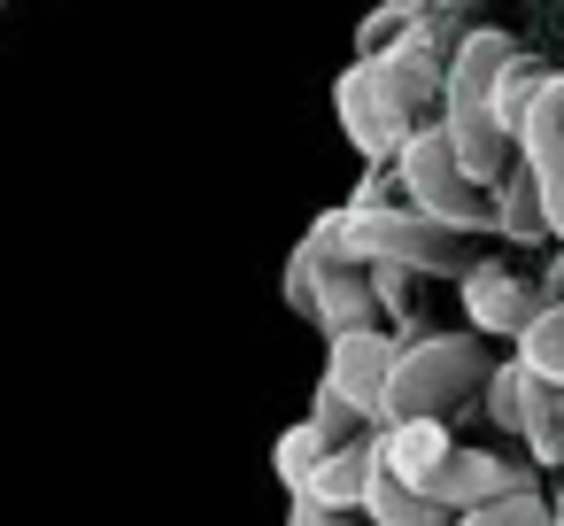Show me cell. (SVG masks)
I'll use <instances>...</instances> for the list:
<instances>
[{
	"label": "cell",
	"instance_id": "9",
	"mask_svg": "<svg viewBox=\"0 0 564 526\" xmlns=\"http://www.w3.org/2000/svg\"><path fill=\"white\" fill-rule=\"evenodd\" d=\"M379 441H387V472H394L402 487H425V495H433L441 464L456 457L448 418H387V426H379Z\"/></svg>",
	"mask_w": 564,
	"mask_h": 526
},
{
	"label": "cell",
	"instance_id": "8",
	"mask_svg": "<svg viewBox=\"0 0 564 526\" xmlns=\"http://www.w3.org/2000/svg\"><path fill=\"white\" fill-rule=\"evenodd\" d=\"M387 472V441H379V426L371 433H356V441H340L317 472H310V503H325V511H364V487Z\"/></svg>",
	"mask_w": 564,
	"mask_h": 526
},
{
	"label": "cell",
	"instance_id": "12",
	"mask_svg": "<svg viewBox=\"0 0 564 526\" xmlns=\"http://www.w3.org/2000/svg\"><path fill=\"white\" fill-rule=\"evenodd\" d=\"M495 233H502L510 248H549V240H556V233H549V202H541V186H533L525 163L495 186Z\"/></svg>",
	"mask_w": 564,
	"mask_h": 526
},
{
	"label": "cell",
	"instance_id": "5",
	"mask_svg": "<svg viewBox=\"0 0 564 526\" xmlns=\"http://www.w3.org/2000/svg\"><path fill=\"white\" fill-rule=\"evenodd\" d=\"M456 287H464V318H471V333H487V341H518V333L533 325V310L549 302L541 287H525V279L502 271V264H471Z\"/></svg>",
	"mask_w": 564,
	"mask_h": 526
},
{
	"label": "cell",
	"instance_id": "15",
	"mask_svg": "<svg viewBox=\"0 0 564 526\" xmlns=\"http://www.w3.org/2000/svg\"><path fill=\"white\" fill-rule=\"evenodd\" d=\"M541 86H549V63H533L525 47L502 63V78H495V117H502V132L518 140V125H525V109L541 101Z\"/></svg>",
	"mask_w": 564,
	"mask_h": 526
},
{
	"label": "cell",
	"instance_id": "17",
	"mask_svg": "<svg viewBox=\"0 0 564 526\" xmlns=\"http://www.w3.org/2000/svg\"><path fill=\"white\" fill-rule=\"evenodd\" d=\"M525 379H533V372H525L518 356H502V364L487 372V387H479V395H487V418H495L502 433H518V426H525Z\"/></svg>",
	"mask_w": 564,
	"mask_h": 526
},
{
	"label": "cell",
	"instance_id": "13",
	"mask_svg": "<svg viewBox=\"0 0 564 526\" xmlns=\"http://www.w3.org/2000/svg\"><path fill=\"white\" fill-rule=\"evenodd\" d=\"M525 372H533V364H525ZM518 433H525L533 464H564V387H556V379H541V372L525 379V426H518Z\"/></svg>",
	"mask_w": 564,
	"mask_h": 526
},
{
	"label": "cell",
	"instance_id": "22",
	"mask_svg": "<svg viewBox=\"0 0 564 526\" xmlns=\"http://www.w3.org/2000/svg\"><path fill=\"white\" fill-rule=\"evenodd\" d=\"M286 526H356V518H348V511H325V503H310V495H294Z\"/></svg>",
	"mask_w": 564,
	"mask_h": 526
},
{
	"label": "cell",
	"instance_id": "4",
	"mask_svg": "<svg viewBox=\"0 0 564 526\" xmlns=\"http://www.w3.org/2000/svg\"><path fill=\"white\" fill-rule=\"evenodd\" d=\"M394 356H402V341H394V333H379V325L340 333V341L325 348V387H333L348 410L387 418V379H394Z\"/></svg>",
	"mask_w": 564,
	"mask_h": 526
},
{
	"label": "cell",
	"instance_id": "20",
	"mask_svg": "<svg viewBox=\"0 0 564 526\" xmlns=\"http://www.w3.org/2000/svg\"><path fill=\"white\" fill-rule=\"evenodd\" d=\"M310 418H317L333 441H356V433H371V418H364V410H348V402H340L325 379H317V402H310Z\"/></svg>",
	"mask_w": 564,
	"mask_h": 526
},
{
	"label": "cell",
	"instance_id": "24",
	"mask_svg": "<svg viewBox=\"0 0 564 526\" xmlns=\"http://www.w3.org/2000/svg\"><path fill=\"white\" fill-rule=\"evenodd\" d=\"M394 9H441V0H394Z\"/></svg>",
	"mask_w": 564,
	"mask_h": 526
},
{
	"label": "cell",
	"instance_id": "27",
	"mask_svg": "<svg viewBox=\"0 0 564 526\" xmlns=\"http://www.w3.org/2000/svg\"><path fill=\"white\" fill-rule=\"evenodd\" d=\"M464 9H471V0H464Z\"/></svg>",
	"mask_w": 564,
	"mask_h": 526
},
{
	"label": "cell",
	"instance_id": "11",
	"mask_svg": "<svg viewBox=\"0 0 564 526\" xmlns=\"http://www.w3.org/2000/svg\"><path fill=\"white\" fill-rule=\"evenodd\" d=\"M310 318L325 325V341L379 325V287H371V271H364V264H333L325 287H317V310H310Z\"/></svg>",
	"mask_w": 564,
	"mask_h": 526
},
{
	"label": "cell",
	"instance_id": "19",
	"mask_svg": "<svg viewBox=\"0 0 564 526\" xmlns=\"http://www.w3.org/2000/svg\"><path fill=\"white\" fill-rule=\"evenodd\" d=\"M402 32H410V9H394V0H379V9H371V17L356 24V55L371 63V55H387V47H394Z\"/></svg>",
	"mask_w": 564,
	"mask_h": 526
},
{
	"label": "cell",
	"instance_id": "26",
	"mask_svg": "<svg viewBox=\"0 0 564 526\" xmlns=\"http://www.w3.org/2000/svg\"><path fill=\"white\" fill-rule=\"evenodd\" d=\"M0 9H9V0H0Z\"/></svg>",
	"mask_w": 564,
	"mask_h": 526
},
{
	"label": "cell",
	"instance_id": "6",
	"mask_svg": "<svg viewBox=\"0 0 564 526\" xmlns=\"http://www.w3.org/2000/svg\"><path fill=\"white\" fill-rule=\"evenodd\" d=\"M518 487H533V472L510 464V457H495V449H456V457L441 464V480H433V495H441L448 511H487V503H502V495H518Z\"/></svg>",
	"mask_w": 564,
	"mask_h": 526
},
{
	"label": "cell",
	"instance_id": "16",
	"mask_svg": "<svg viewBox=\"0 0 564 526\" xmlns=\"http://www.w3.org/2000/svg\"><path fill=\"white\" fill-rule=\"evenodd\" d=\"M518 364H533L541 379L564 387V302H541L533 310V325L518 333Z\"/></svg>",
	"mask_w": 564,
	"mask_h": 526
},
{
	"label": "cell",
	"instance_id": "10",
	"mask_svg": "<svg viewBox=\"0 0 564 526\" xmlns=\"http://www.w3.org/2000/svg\"><path fill=\"white\" fill-rule=\"evenodd\" d=\"M510 55H518V40H502V32H464V47H456V63H448V101H441V117H456V109H495V78H502Z\"/></svg>",
	"mask_w": 564,
	"mask_h": 526
},
{
	"label": "cell",
	"instance_id": "25",
	"mask_svg": "<svg viewBox=\"0 0 564 526\" xmlns=\"http://www.w3.org/2000/svg\"><path fill=\"white\" fill-rule=\"evenodd\" d=\"M556 526H564V480H556Z\"/></svg>",
	"mask_w": 564,
	"mask_h": 526
},
{
	"label": "cell",
	"instance_id": "18",
	"mask_svg": "<svg viewBox=\"0 0 564 526\" xmlns=\"http://www.w3.org/2000/svg\"><path fill=\"white\" fill-rule=\"evenodd\" d=\"M325 271H333V264H325L310 240H294V256H286V310H302V318H310V310H317V287H325Z\"/></svg>",
	"mask_w": 564,
	"mask_h": 526
},
{
	"label": "cell",
	"instance_id": "21",
	"mask_svg": "<svg viewBox=\"0 0 564 526\" xmlns=\"http://www.w3.org/2000/svg\"><path fill=\"white\" fill-rule=\"evenodd\" d=\"M487 526H556V503H541L533 487H518V495L487 503Z\"/></svg>",
	"mask_w": 564,
	"mask_h": 526
},
{
	"label": "cell",
	"instance_id": "3",
	"mask_svg": "<svg viewBox=\"0 0 564 526\" xmlns=\"http://www.w3.org/2000/svg\"><path fill=\"white\" fill-rule=\"evenodd\" d=\"M333 109H340V132H348V148H356L364 163H394L402 140L417 132V117L402 109L394 78H387L379 63H364V55L333 78Z\"/></svg>",
	"mask_w": 564,
	"mask_h": 526
},
{
	"label": "cell",
	"instance_id": "1",
	"mask_svg": "<svg viewBox=\"0 0 564 526\" xmlns=\"http://www.w3.org/2000/svg\"><path fill=\"white\" fill-rule=\"evenodd\" d=\"M495 364L502 356H487V333H410L387 379V418H448L464 395L487 387Z\"/></svg>",
	"mask_w": 564,
	"mask_h": 526
},
{
	"label": "cell",
	"instance_id": "7",
	"mask_svg": "<svg viewBox=\"0 0 564 526\" xmlns=\"http://www.w3.org/2000/svg\"><path fill=\"white\" fill-rule=\"evenodd\" d=\"M518 163L533 171V186H541V202H549V233H556V248H564V109L541 94L533 109H525V125H518Z\"/></svg>",
	"mask_w": 564,
	"mask_h": 526
},
{
	"label": "cell",
	"instance_id": "23",
	"mask_svg": "<svg viewBox=\"0 0 564 526\" xmlns=\"http://www.w3.org/2000/svg\"><path fill=\"white\" fill-rule=\"evenodd\" d=\"M456 526H487V511H464V518H456Z\"/></svg>",
	"mask_w": 564,
	"mask_h": 526
},
{
	"label": "cell",
	"instance_id": "14",
	"mask_svg": "<svg viewBox=\"0 0 564 526\" xmlns=\"http://www.w3.org/2000/svg\"><path fill=\"white\" fill-rule=\"evenodd\" d=\"M333 449H340V441H333V433H325L317 418H294V426L279 433V449H271V464H279L286 495H302V487H310V472H317V464H325Z\"/></svg>",
	"mask_w": 564,
	"mask_h": 526
},
{
	"label": "cell",
	"instance_id": "2",
	"mask_svg": "<svg viewBox=\"0 0 564 526\" xmlns=\"http://www.w3.org/2000/svg\"><path fill=\"white\" fill-rule=\"evenodd\" d=\"M394 179H402V202H410L417 217H433V225H448V233H495V194L464 179L456 140H448L441 117H425V125L402 140Z\"/></svg>",
	"mask_w": 564,
	"mask_h": 526
}]
</instances>
